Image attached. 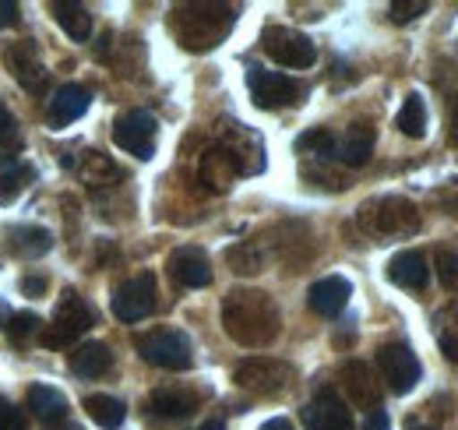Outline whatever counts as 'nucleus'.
<instances>
[{"label":"nucleus","instance_id":"15","mask_svg":"<svg viewBox=\"0 0 458 430\" xmlns=\"http://www.w3.org/2000/svg\"><path fill=\"white\" fill-rule=\"evenodd\" d=\"M170 271L173 279L187 289H201L212 282V262L201 247H180L170 254Z\"/></svg>","mask_w":458,"mask_h":430},{"label":"nucleus","instance_id":"23","mask_svg":"<svg viewBox=\"0 0 458 430\" xmlns=\"http://www.w3.org/2000/svg\"><path fill=\"white\" fill-rule=\"evenodd\" d=\"M36 180V166L21 159H0V205H11L25 194V187Z\"/></svg>","mask_w":458,"mask_h":430},{"label":"nucleus","instance_id":"24","mask_svg":"<svg viewBox=\"0 0 458 430\" xmlns=\"http://www.w3.org/2000/svg\"><path fill=\"white\" fill-rule=\"evenodd\" d=\"M7 247H11V254H18L25 262H36L54 247V236L43 226H18V229H11V244Z\"/></svg>","mask_w":458,"mask_h":430},{"label":"nucleus","instance_id":"22","mask_svg":"<svg viewBox=\"0 0 458 430\" xmlns=\"http://www.w3.org/2000/svg\"><path fill=\"white\" fill-rule=\"evenodd\" d=\"M148 409L156 417H163V420H183V417H191L198 409V395L183 391V388H159V391H152Z\"/></svg>","mask_w":458,"mask_h":430},{"label":"nucleus","instance_id":"20","mask_svg":"<svg viewBox=\"0 0 458 430\" xmlns=\"http://www.w3.org/2000/svg\"><path fill=\"white\" fill-rule=\"evenodd\" d=\"M67 367L78 377H103L114 367V353H110L106 342H85L67 357Z\"/></svg>","mask_w":458,"mask_h":430},{"label":"nucleus","instance_id":"38","mask_svg":"<svg viewBox=\"0 0 458 430\" xmlns=\"http://www.w3.org/2000/svg\"><path fill=\"white\" fill-rule=\"evenodd\" d=\"M18 14H21V7H18L14 0H0V29H4V25H14Z\"/></svg>","mask_w":458,"mask_h":430},{"label":"nucleus","instance_id":"37","mask_svg":"<svg viewBox=\"0 0 458 430\" xmlns=\"http://www.w3.org/2000/svg\"><path fill=\"white\" fill-rule=\"evenodd\" d=\"M43 289H47V275H25V282H21L25 297H43Z\"/></svg>","mask_w":458,"mask_h":430},{"label":"nucleus","instance_id":"4","mask_svg":"<svg viewBox=\"0 0 458 430\" xmlns=\"http://www.w3.org/2000/svg\"><path fill=\"white\" fill-rule=\"evenodd\" d=\"M92 324H96L92 307H89L74 289H64V297H60L57 307H54V322L39 331V339H43V346H54V349H57V346H71V342L81 339Z\"/></svg>","mask_w":458,"mask_h":430},{"label":"nucleus","instance_id":"8","mask_svg":"<svg viewBox=\"0 0 458 430\" xmlns=\"http://www.w3.org/2000/svg\"><path fill=\"white\" fill-rule=\"evenodd\" d=\"M156 134H159V124L148 109H127V113L116 116L114 124L116 149H123L134 159H152L156 156Z\"/></svg>","mask_w":458,"mask_h":430},{"label":"nucleus","instance_id":"18","mask_svg":"<svg viewBox=\"0 0 458 430\" xmlns=\"http://www.w3.org/2000/svg\"><path fill=\"white\" fill-rule=\"evenodd\" d=\"M374 142H377V134H374L370 124H352L335 142V159L345 162V166H363L374 156Z\"/></svg>","mask_w":458,"mask_h":430},{"label":"nucleus","instance_id":"25","mask_svg":"<svg viewBox=\"0 0 458 430\" xmlns=\"http://www.w3.org/2000/svg\"><path fill=\"white\" fill-rule=\"evenodd\" d=\"M29 409H36V417L43 424H60L67 417V399L50 384H32L29 388Z\"/></svg>","mask_w":458,"mask_h":430},{"label":"nucleus","instance_id":"27","mask_svg":"<svg viewBox=\"0 0 458 430\" xmlns=\"http://www.w3.org/2000/svg\"><path fill=\"white\" fill-rule=\"evenodd\" d=\"M85 413L106 430H116L123 424V417H127L123 402L114 399V395H89V399H85Z\"/></svg>","mask_w":458,"mask_h":430},{"label":"nucleus","instance_id":"44","mask_svg":"<svg viewBox=\"0 0 458 430\" xmlns=\"http://www.w3.org/2000/svg\"><path fill=\"white\" fill-rule=\"evenodd\" d=\"M409 430H434V427H409Z\"/></svg>","mask_w":458,"mask_h":430},{"label":"nucleus","instance_id":"26","mask_svg":"<svg viewBox=\"0 0 458 430\" xmlns=\"http://www.w3.org/2000/svg\"><path fill=\"white\" fill-rule=\"evenodd\" d=\"M54 11H57L60 29H64L74 43H85V39L92 36V14H89L85 4H67V0H60V4H54Z\"/></svg>","mask_w":458,"mask_h":430},{"label":"nucleus","instance_id":"39","mask_svg":"<svg viewBox=\"0 0 458 430\" xmlns=\"http://www.w3.org/2000/svg\"><path fill=\"white\" fill-rule=\"evenodd\" d=\"M14 127H18V124H14V116H11V109H7V107H4V103H0V145H4V142H7L11 134H14Z\"/></svg>","mask_w":458,"mask_h":430},{"label":"nucleus","instance_id":"16","mask_svg":"<svg viewBox=\"0 0 458 430\" xmlns=\"http://www.w3.org/2000/svg\"><path fill=\"white\" fill-rule=\"evenodd\" d=\"M343 384L345 391H349V399H352V406H360V409H377L381 406V384L374 381V371L363 364V360H349L343 367Z\"/></svg>","mask_w":458,"mask_h":430},{"label":"nucleus","instance_id":"10","mask_svg":"<svg viewBox=\"0 0 458 430\" xmlns=\"http://www.w3.org/2000/svg\"><path fill=\"white\" fill-rule=\"evenodd\" d=\"M156 297H159V286H156V275L152 271H138L134 279H127L114 297V314L120 322L134 324L145 322L152 311H156Z\"/></svg>","mask_w":458,"mask_h":430},{"label":"nucleus","instance_id":"36","mask_svg":"<svg viewBox=\"0 0 458 430\" xmlns=\"http://www.w3.org/2000/svg\"><path fill=\"white\" fill-rule=\"evenodd\" d=\"M392 424H388V413L377 406V409H370L367 413V420H363V430H388Z\"/></svg>","mask_w":458,"mask_h":430},{"label":"nucleus","instance_id":"41","mask_svg":"<svg viewBox=\"0 0 458 430\" xmlns=\"http://www.w3.org/2000/svg\"><path fill=\"white\" fill-rule=\"evenodd\" d=\"M448 138H452V145H458V99L455 107H452V131H448Z\"/></svg>","mask_w":458,"mask_h":430},{"label":"nucleus","instance_id":"34","mask_svg":"<svg viewBox=\"0 0 458 430\" xmlns=\"http://www.w3.org/2000/svg\"><path fill=\"white\" fill-rule=\"evenodd\" d=\"M427 0H395L392 7H388V14H392V22H399V25H405V22H412V18H420V14H427Z\"/></svg>","mask_w":458,"mask_h":430},{"label":"nucleus","instance_id":"31","mask_svg":"<svg viewBox=\"0 0 458 430\" xmlns=\"http://www.w3.org/2000/svg\"><path fill=\"white\" fill-rule=\"evenodd\" d=\"M437 342H441L445 357H452L458 364V307H448L437 314Z\"/></svg>","mask_w":458,"mask_h":430},{"label":"nucleus","instance_id":"30","mask_svg":"<svg viewBox=\"0 0 458 430\" xmlns=\"http://www.w3.org/2000/svg\"><path fill=\"white\" fill-rule=\"evenodd\" d=\"M226 262L233 265V271H240V275H258V271L265 269V258H261V251H258L254 244H236V247H229Z\"/></svg>","mask_w":458,"mask_h":430},{"label":"nucleus","instance_id":"33","mask_svg":"<svg viewBox=\"0 0 458 430\" xmlns=\"http://www.w3.org/2000/svg\"><path fill=\"white\" fill-rule=\"evenodd\" d=\"M434 262H437V279H441V286L458 297V254L448 251V247H437Z\"/></svg>","mask_w":458,"mask_h":430},{"label":"nucleus","instance_id":"14","mask_svg":"<svg viewBox=\"0 0 458 430\" xmlns=\"http://www.w3.org/2000/svg\"><path fill=\"white\" fill-rule=\"evenodd\" d=\"M349 297H352V286H349L345 275H325V279H318V282L310 286L307 304H310V311L321 314V318H339L345 311V304H349Z\"/></svg>","mask_w":458,"mask_h":430},{"label":"nucleus","instance_id":"17","mask_svg":"<svg viewBox=\"0 0 458 430\" xmlns=\"http://www.w3.org/2000/svg\"><path fill=\"white\" fill-rule=\"evenodd\" d=\"M92 107V92L85 85H60L50 99V124L54 127H67L74 120H81Z\"/></svg>","mask_w":458,"mask_h":430},{"label":"nucleus","instance_id":"43","mask_svg":"<svg viewBox=\"0 0 458 430\" xmlns=\"http://www.w3.org/2000/svg\"><path fill=\"white\" fill-rule=\"evenodd\" d=\"M7 318H11V314H7V304H4V300H0V328H4V324H7Z\"/></svg>","mask_w":458,"mask_h":430},{"label":"nucleus","instance_id":"21","mask_svg":"<svg viewBox=\"0 0 458 430\" xmlns=\"http://www.w3.org/2000/svg\"><path fill=\"white\" fill-rule=\"evenodd\" d=\"M240 173H243V166L236 159V152L226 149V145L223 149H208L205 159H201V180L212 184V187H229Z\"/></svg>","mask_w":458,"mask_h":430},{"label":"nucleus","instance_id":"35","mask_svg":"<svg viewBox=\"0 0 458 430\" xmlns=\"http://www.w3.org/2000/svg\"><path fill=\"white\" fill-rule=\"evenodd\" d=\"M0 430H29L25 427V417L0 395Z\"/></svg>","mask_w":458,"mask_h":430},{"label":"nucleus","instance_id":"6","mask_svg":"<svg viewBox=\"0 0 458 430\" xmlns=\"http://www.w3.org/2000/svg\"><path fill=\"white\" fill-rule=\"evenodd\" d=\"M233 381L240 388H247L250 395H279L296 381V371L286 360H276V357H250L236 367Z\"/></svg>","mask_w":458,"mask_h":430},{"label":"nucleus","instance_id":"3","mask_svg":"<svg viewBox=\"0 0 458 430\" xmlns=\"http://www.w3.org/2000/svg\"><path fill=\"white\" fill-rule=\"evenodd\" d=\"M356 219L370 236H412L420 229V209L402 194H385L360 205Z\"/></svg>","mask_w":458,"mask_h":430},{"label":"nucleus","instance_id":"40","mask_svg":"<svg viewBox=\"0 0 458 430\" xmlns=\"http://www.w3.org/2000/svg\"><path fill=\"white\" fill-rule=\"evenodd\" d=\"M261 430H293L286 417H276V420H268V424H261Z\"/></svg>","mask_w":458,"mask_h":430},{"label":"nucleus","instance_id":"1","mask_svg":"<svg viewBox=\"0 0 458 430\" xmlns=\"http://www.w3.org/2000/svg\"><path fill=\"white\" fill-rule=\"evenodd\" d=\"M223 328L233 342L243 349H265L279 339L283 331V314L279 304L265 289H229L223 300Z\"/></svg>","mask_w":458,"mask_h":430},{"label":"nucleus","instance_id":"5","mask_svg":"<svg viewBox=\"0 0 458 430\" xmlns=\"http://www.w3.org/2000/svg\"><path fill=\"white\" fill-rule=\"evenodd\" d=\"M138 353L163 371H187L194 364V349L191 339L176 328H156L148 335H138Z\"/></svg>","mask_w":458,"mask_h":430},{"label":"nucleus","instance_id":"7","mask_svg":"<svg viewBox=\"0 0 458 430\" xmlns=\"http://www.w3.org/2000/svg\"><path fill=\"white\" fill-rule=\"evenodd\" d=\"M247 89H250L254 107L261 109H286L293 103H300V96H303V85L296 78H289L283 71L258 67V64L247 71Z\"/></svg>","mask_w":458,"mask_h":430},{"label":"nucleus","instance_id":"29","mask_svg":"<svg viewBox=\"0 0 458 430\" xmlns=\"http://www.w3.org/2000/svg\"><path fill=\"white\" fill-rule=\"evenodd\" d=\"M296 152H307V156H318V159H335V134L325 131V127H314V131L296 138Z\"/></svg>","mask_w":458,"mask_h":430},{"label":"nucleus","instance_id":"45","mask_svg":"<svg viewBox=\"0 0 458 430\" xmlns=\"http://www.w3.org/2000/svg\"><path fill=\"white\" fill-rule=\"evenodd\" d=\"M54 430H78V427H54Z\"/></svg>","mask_w":458,"mask_h":430},{"label":"nucleus","instance_id":"9","mask_svg":"<svg viewBox=\"0 0 458 430\" xmlns=\"http://www.w3.org/2000/svg\"><path fill=\"white\" fill-rule=\"evenodd\" d=\"M261 47H265V54L272 56L279 67H293V71H303V67H310V64L318 60V47H314L303 32L283 29V25L265 29Z\"/></svg>","mask_w":458,"mask_h":430},{"label":"nucleus","instance_id":"28","mask_svg":"<svg viewBox=\"0 0 458 430\" xmlns=\"http://www.w3.org/2000/svg\"><path fill=\"white\" fill-rule=\"evenodd\" d=\"M399 131L405 138H423L427 134V107H423V96H405V103L399 109Z\"/></svg>","mask_w":458,"mask_h":430},{"label":"nucleus","instance_id":"13","mask_svg":"<svg viewBox=\"0 0 458 430\" xmlns=\"http://www.w3.org/2000/svg\"><path fill=\"white\" fill-rule=\"evenodd\" d=\"M4 64H7V71L14 74V82H18L21 89L43 92L47 71H43V60L36 54V43H32V39H21V43L7 47V50H4Z\"/></svg>","mask_w":458,"mask_h":430},{"label":"nucleus","instance_id":"42","mask_svg":"<svg viewBox=\"0 0 458 430\" xmlns=\"http://www.w3.org/2000/svg\"><path fill=\"white\" fill-rule=\"evenodd\" d=\"M201 430H226V424H223V420H208Z\"/></svg>","mask_w":458,"mask_h":430},{"label":"nucleus","instance_id":"11","mask_svg":"<svg viewBox=\"0 0 458 430\" xmlns=\"http://www.w3.org/2000/svg\"><path fill=\"white\" fill-rule=\"evenodd\" d=\"M377 367H381V374H385L388 388H392L395 395L412 391L416 381H420V374H423L416 353H412L405 342H388V346H381V353H377Z\"/></svg>","mask_w":458,"mask_h":430},{"label":"nucleus","instance_id":"32","mask_svg":"<svg viewBox=\"0 0 458 430\" xmlns=\"http://www.w3.org/2000/svg\"><path fill=\"white\" fill-rule=\"evenodd\" d=\"M43 331V322L32 314V311H18V314H11L7 318V335H11V342L14 346H25L32 335H39Z\"/></svg>","mask_w":458,"mask_h":430},{"label":"nucleus","instance_id":"19","mask_svg":"<svg viewBox=\"0 0 458 430\" xmlns=\"http://www.w3.org/2000/svg\"><path fill=\"white\" fill-rule=\"evenodd\" d=\"M388 279L402 289H423L430 282V269H427L423 251H399L388 262Z\"/></svg>","mask_w":458,"mask_h":430},{"label":"nucleus","instance_id":"12","mask_svg":"<svg viewBox=\"0 0 458 430\" xmlns=\"http://www.w3.org/2000/svg\"><path fill=\"white\" fill-rule=\"evenodd\" d=\"M303 427L307 430H356L352 427V413L332 388H321L307 409H303Z\"/></svg>","mask_w":458,"mask_h":430},{"label":"nucleus","instance_id":"2","mask_svg":"<svg viewBox=\"0 0 458 430\" xmlns=\"http://www.w3.org/2000/svg\"><path fill=\"white\" fill-rule=\"evenodd\" d=\"M233 22H236V7L229 4H180L173 11L170 29L183 50L205 54L226 39Z\"/></svg>","mask_w":458,"mask_h":430}]
</instances>
